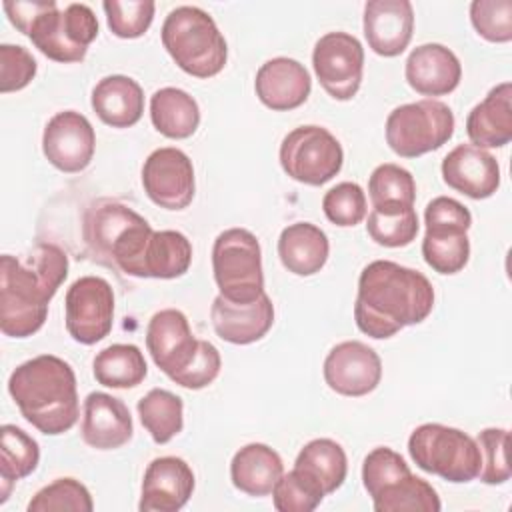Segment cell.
<instances>
[{"mask_svg": "<svg viewBox=\"0 0 512 512\" xmlns=\"http://www.w3.org/2000/svg\"><path fill=\"white\" fill-rule=\"evenodd\" d=\"M324 496L320 486L296 468L282 474L272 490L274 508L278 512H312L322 504Z\"/></svg>", "mask_w": 512, "mask_h": 512, "instance_id": "74e56055", "label": "cell"}, {"mask_svg": "<svg viewBox=\"0 0 512 512\" xmlns=\"http://www.w3.org/2000/svg\"><path fill=\"white\" fill-rule=\"evenodd\" d=\"M162 44L180 70L212 78L228 60V46L214 18L198 6H178L162 24Z\"/></svg>", "mask_w": 512, "mask_h": 512, "instance_id": "5b68a950", "label": "cell"}, {"mask_svg": "<svg viewBox=\"0 0 512 512\" xmlns=\"http://www.w3.org/2000/svg\"><path fill=\"white\" fill-rule=\"evenodd\" d=\"M376 512H438L442 502L424 478L408 474L372 498Z\"/></svg>", "mask_w": 512, "mask_h": 512, "instance_id": "e575fe53", "label": "cell"}, {"mask_svg": "<svg viewBox=\"0 0 512 512\" xmlns=\"http://www.w3.org/2000/svg\"><path fill=\"white\" fill-rule=\"evenodd\" d=\"M82 440L96 450H116L130 442L134 424L128 406L106 392H90L84 400Z\"/></svg>", "mask_w": 512, "mask_h": 512, "instance_id": "7402d4cb", "label": "cell"}, {"mask_svg": "<svg viewBox=\"0 0 512 512\" xmlns=\"http://www.w3.org/2000/svg\"><path fill=\"white\" fill-rule=\"evenodd\" d=\"M258 100L276 112L302 106L312 90L310 72L294 58L278 56L264 62L254 78Z\"/></svg>", "mask_w": 512, "mask_h": 512, "instance_id": "44dd1931", "label": "cell"}, {"mask_svg": "<svg viewBox=\"0 0 512 512\" xmlns=\"http://www.w3.org/2000/svg\"><path fill=\"white\" fill-rule=\"evenodd\" d=\"M368 194H370L372 206H386V204L414 206L416 182L406 168L386 162L372 170L368 178Z\"/></svg>", "mask_w": 512, "mask_h": 512, "instance_id": "d590c367", "label": "cell"}, {"mask_svg": "<svg viewBox=\"0 0 512 512\" xmlns=\"http://www.w3.org/2000/svg\"><path fill=\"white\" fill-rule=\"evenodd\" d=\"M220 366H222V358H220L218 348L214 344H210L208 340H200L192 362L184 370L174 374L170 380L182 388L200 390V388L210 386L218 378Z\"/></svg>", "mask_w": 512, "mask_h": 512, "instance_id": "f6af8a7d", "label": "cell"}, {"mask_svg": "<svg viewBox=\"0 0 512 512\" xmlns=\"http://www.w3.org/2000/svg\"><path fill=\"white\" fill-rule=\"evenodd\" d=\"M294 468L314 480L324 494H332L346 480L348 458L336 440L314 438L298 452Z\"/></svg>", "mask_w": 512, "mask_h": 512, "instance_id": "f546056e", "label": "cell"}, {"mask_svg": "<svg viewBox=\"0 0 512 512\" xmlns=\"http://www.w3.org/2000/svg\"><path fill=\"white\" fill-rule=\"evenodd\" d=\"M138 416L156 444L170 442L184 426V402L170 390L152 388L138 400Z\"/></svg>", "mask_w": 512, "mask_h": 512, "instance_id": "d6a6232c", "label": "cell"}, {"mask_svg": "<svg viewBox=\"0 0 512 512\" xmlns=\"http://www.w3.org/2000/svg\"><path fill=\"white\" fill-rule=\"evenodd\" d=\"M368 236L386 248H402L416 240L420 222L414 206H372L366 222Z\"/></svg>", "mask_w": 512, "mask_h": 512, "instance_id": "836d02e7", "label": "cell"}, {"mask_svg": "<svg viewBox=\"0 0 512 512\" xmlns=\"http://www.w3.org/2000/svg\"><path fill=\"white\" fill-rule=\"evenodd\" d=\"M466 134L472 146L502 148L512 140V84L494 86L466 118Z\"/></svg>", "mask_w": 512, "mask_h": 512, "instance_id": "cb8c5ba5", "label": "cell"}, {"mask_svg": "<svg viewBox=\"0 0 512 512\" xmlns=\"http://www.w3.org/2000/svg\"><path fill=\"white\" fill-rule=\"evenodd\" d=\"M150 120L162 136L184 140L198 130L200 108L188 92L166 86L156 90L150 98Z\"/></svg>", "mask_w": 512, "mask_h": 512, "instance_id": "f1b7e54d", "label": "cell"}, {"mask_svg": "<svg viewBox=\"0 0 512 512\" xmlns=\"http://www.w3.org/2000/svg\"><path fill=\"white\" fill-rule=\"evenodd\" d=\"M2 8L8 20L54 62H82L98 36V20L86 4L74 2L60 10L54 0H6Z\"/></svg>", "mask_w": 512, "mask_h": 512, "instance_id": "277c9868", "label": "cell"}, {"mask_svg": "<svg viewBox=\"0 0 512 512\" xmlns=\"http://www.w3.org/2000/svg\"><path fill=\"white\" fill-rule=\"evenodd\" d=\"M92 512L94 502L88 488L76 478H58L40 488L28 502V512Z\"/></svg>", "mask_w": 512, "mask_h": 512, "instance_id": "8d00e7d4", "label": "cell"}, {"mask_svg": "<svg viewBox=\"0 0 512 512\" xmlns=\"http://www.w3.org/2000/svg\"><path fill=\"white\" fill-rule=\"evenodd\" d=\"M444 182L474 200H484L500 188V166L484 148L460 144L442 160Z\"/></svg>", "mask_w": 512, "mask_h": 512, "instance_id": "d6986e66", "label": "cell"}, {"mask_svg": "<svg viewBox=\"0 0 512 512\" xmlns=\"http://www.w3.org/2000/svg\"><path fill=\"white\" fill-rule=\"evenodd\" d=\"M94 150L96 134L84 114L62 110L48 120L42 134V152L60 172H82L92 162Z\"/></svg>", "mask_w": 512, "mask_h": 512, "instance_id": "5bb4252c", "label": "cell"}, {"mask_svg": "<svg viewBox=\"0 0 512 512\" xmlns=\"http://www.w3.org/2000/svg\"><path fill=\"white\" fill-rule=\"evenodd\" d=\"M40 462L38 442L14 424L0 428V502L8 500L12 484L30 476Z\"/></svg>", "mask_w": 512, "mask_h": 512, "instance_id": "4dcf8cb0", "label": "cell"}, {"mask_svg": "<svg viewBox=\"0 0 512 512\" xmlns=\"http://www.w3.org/2000/svg\"><path fill=\"white\" fill-rule=\"evenodd\" d=\"M210 320L214 332L230 344H252L262 340L274 324V304L264 292L254 302H230L224 296H216L210 308Z\"/></svg>", "mask_w": 512, "mask_h": 512, "instance_id": "ffe728a7", "label": "cell"}, {"mask_svg": "<svg viewBox=\"0 0 512 512\" xmlns=\"http://www.w3.org/2000/svg\"><path fill=\"white\" fill-rule=\"evenodd\" d=\"M92 372L108 388H134L144 382L148 366L136 344H110L94 356Z\"/></svg>", "mask_w": 512, "mask_h": 512, "instance_id": "1f68e13d", "label": "cell"}, {"mask_svg": "<svg viewBox=\"0 0 512 512\" xmlns=\"http://www.w3.org/2000/svg\"><path fill=\"white\" fill-rule=\"evenodd\" d=\"M344 164V150L336 136L322 126L308 124L290 130L280 144V166L296 182L322 186Z\"/></svg>", "mask_w": 512, "mask_h": 512, "instance_id": "30bf717a", "label": "cell"}, {"mask_svg": "<svg viewBox=\"0 0 512 512\" xmlns=\"http://www.w3.org/2000/svg\"><path fill=\"white\" fill-rule=\"evenodd\" d=\"M408 452L420 470L454 484L478 478L482 466L478 442L460 428L438 422L418 426L408 438Z\"/></svg>", "mask_w": 512, "mask_h": 512, "instance_id": "8992f818", "label": "cell"}, {"mask_svg": "<svg viewBox=\"0 0 512 512\" xmlns=\"http://www.w3.org/2000/svg\"><path fill=\"white\" fill-rule=\"evenodd\" d=\"M382 360L374 348L360 340L336 344L324 360V380L342 396H366L380 384Z\"/></svg>", "mask_w": 512, "mask_h": 512, "instance_id": "9a60e30c", "label": "cell"}, {"mask_svg": "<svg viewBox=\"0 0 512 512\" xmlns=\"http://www.w3.org/2000/svg\"><path fill=\"white\" fill-rule=\"evenodd\" d=\"M68 276L66 252L40 242L20 260L12 254L0 258V330L10 338L36 334L48 316V304Z\"/></svg>", "mask_w": 512, "mask_h": 512, "instance_id": "7a4b0ae2", "label": "cell"}, {"mask_svg": "<svg viewBox=\"0 0 512 512\" xmlns=\"http://www.w3.org/2000/svg\"><path fill=\"white\" fill-rule=\"evenodd\" d=\"M470 22L488 42L504 44L512 40V2L510 0H474L470 4Z\"/></svg>", "mask_w": 512, "mask_h": 512, "instance_id": "b9f144b4", "label": "cell"}, {"mask_svg": "<svg viewBox=\"0 0 512 512\" xmlns=\"http://www.w3.org/2000/svg\"><path fill=\"white\" fill-rule=\"evenodd\" d=\"M8 392L24 420L46 436L64 434L78 422L76 374L54 354H40L16 366Z\"/></svg>", "mask_w": 512, "mask_h": 512, "instance_id": "3957f363", "label": "cell"}, {"mask_svg": "<svg viewBox=\"0 0 512 512\" xmlns=\"http://www.w3.org/2000/svg\"><path fill=\"white\" fill-rule=\"evenodd\" d=\"M102 8L114 36L138 38L150 28L156 4L152 0H104Z\"/></svg>", "mask_w": 512, "mask_h": 512, "instance_id": "f35d334b", "label": "cell"}, {"mask_svg": "<svg viewBox=\"0 0 512 512\" xmlns=\"http://www.w3.org/2000/svg\"><path fill=\"white\" fill-rule=\"evenodd\" d=\"M322 210L340 228L356 226L366 218V194L356 182H340L324 194Z\"/></svg>", "mask_w": 512, "mask_h": 512, "instance_id": "60d3db41", "label": "cell"}, {"mask_svg": "<svg viewBox=\"0 0 512 512\" xmlns=\"http://www.w3.org/2000/svg\"><path fill=\"white\" fill-rule=\"evenodd\" d=\"M194 492V472L178 456L154 458L142 478L140 512H178Z\"/></svg>", "mask_w": 512, "mask_h": 512, "instance_id": "e0dca14e", "label": "cell"}, {"mask_svg": "<svg viewBox=\"0 0 512 512\" xmlns=\"http://www.w3.org/2000/svg\"><path fill=\"white\" fill-rule=\"evenodd\" d=\"M362 26L372 52L394 58L412 40L414 8L408 0H370L364 6Z\"/></svg>", "mask_w": 512, "mask_h": 512, "instance_id": "ac0fdd59", "label": "cell"}, {"mask_svg": "<svg viewBox=\"0 0 512 512\" xmlns=\"http://www.w3.org/2000/svg\"><path fill=\"white\" fill-rule=\"evenodd\" d=\"M212 272L220 296L230 302H254L264 294L262 250L246 228L220 232L212 246Z\"/></svg>", "mask_w": 512, "mask_h": 512, "instance_id": "52a82bcc", "label": "cell"}, {"mask_svg": "<svg viewBox=\"0 0 512 512\" xmlns=\"http://www.w3.org/2000/svg\"><path fill=\"white\" fill-rule=\"evenodd\" d=\"M142 186L146 196L160 208H188L196 190L192 160L180 148L164 146L154 150L144 160Z\"/></svg>", "mask_w": 512, "mask_h": 512, "instance_id": "4fadbf2b", "label": "cell"}, {"mask_svg": "<svg viewBox=\"0 0 512 512\" xmlns=\"http://www.w3.org/2000/svg\"><path fill=\"white\" fill-rule=\"evenodd\" d=\"M434 308L430 280L392 260H374L362 268L354 320L370 338H392L406 326L420 324Z\"/></svg>", "mask_w": 512, "mask_h": 512, "instance_id": "6da1fadb", "label": "cell"}, {"mask_svg": "<svg viewBox=\"0 0 512 512\" xmlns=\"http://www.w3.org/2000/svg\"><path fill=\"white\" fill-rule=\"evenodd\" d=\"M192 264V244L178 230L152 232L142 254L136 278L172 280L188 272Z\"/></svg>", "mask_w": 512, "mask_h": 512, "instance_id": "83f0119b", "label": "cell"}, {"mask_svg": "<svg viewBox=\"0 0 512 512\" xmlns=\"http://www.w3.org/2000/svg\"><path fill=\"white\" fill-rule=\"evenodd\" d=\"M454 112L440 100H418L394 108L386 118V142L402 158L442 148L454 134Z\"/></svg>", "mask_w": 512, "mask_h": 512, "instance_id": "ba28073f", "label": "cell"}, {"mask_svg": "<svg viewBox=\"0 0 512 512\" xmlns=\"http://www.w3.org/2000/svg\"><path fill=\"white\" fill-rule=\"evenodd\" d=\"M482 454L480 480L484 484H504L510 480L508 466V430L506 428H484L476 438Z\"/></svg>", "mask_w": 512, "mask_h": 512, "instance_id": "7bdbcfd3", "label": "cell"}, {"mask_svg": "<svg viewBox=\"0 0 512 512\" xmlns=\"http://www.w3.org/2000/svg\"><path fill=\"white\" fill-rule=\"evenodd\" d=\"M406 82L422 96H446L454 92L462 78L458 56L444 44L428 42L416 46L404 66Z\"/></svg>", "mask_w": 512, "mask_h": 512, "instance_id": "603a6c76", "label": "cell"}, {"mask_svg": "<svg viewBox=\"0 0 512 512\" xmlns=\"http://www.w3.org/2000/svg\"><path fill=\"white\" fill-rule=\"evenodd\" d=\"M38 64L34 56L18 44L0 46V92H16L26 88L36 76Z\"/></svg>", "mask_w": 512, "mask_h": 512, "instance_id": "ee69618b", "label": "cell"}, {"mask_svg": "<svg viewBox=\"0 0 512 512\" xmlns=\"http://www.w3.org/2000/svg\"><path fill=\"white\" fill-rule=\"evenodd\" d=\"M330 242L322 228L312 222L286 226L278 238V256L282 266L296 276L320 272L328 260Z\"/></svg>", "mask_w": 512, "mask_h": 512, "instance_id": "4316f807", "label": "cell"}, {"mask_svg": "<svg viewBox=\"0 0 512 512\" xmlns=\"http://www.w3.org/2000/svg\"><path fill=\"white\" fill-rule=\"evenodd\" d=\"M96 116L112 128L134 126L144 112V92L140 84L124 74H112L98 80L90 98Z\"/></svg>", "mask_w": 512, "mask_h": 512, "instance_id": "d4e9b609", "label": "cell"}, {"mask_svg": "<svg viewBox=\"0 0 512 512\" xmlns=\"http://www.w3.org/2000/svg\"><path fill=\"white\" fill-rule=\"evenodd\" d=\"M66 330L86 346L106 338L114 322V292L100 276H82L66 292Z\"/></svg>", "mask_w": 512, "mask_h": 512, "instance_id": "7c38bea8", "label": "cell"}, {"mask_svg": "<svg viewBox=\"0 0 512 512\" xmlns=\"http://www.w3.org/2000/svg\"><path fill=\"white\" fill-rule=\"evenodd\" d=\"M412 474L406 460L388 446H378L366 454L362 462V484L370 498L380 494L390 484Z\"/></svg>", "mask_w": 512, "mask_h": 512, "instance_id": "ab89813d", "label": "cell"}, {"mask_svg": "<svg viewBox=\"0 0 512 512\" xmlns=\"http://www.w3.org/2000/svg\"><path fill=\"white\" fill-rule=\"evenodd\" d=\"M312 66L326 94L340 102L352 100L362 84L364 48L348 32H328L314 44Z\"/></svg>", "mask_w": 512, "mask_h": 512, "instance_id": "8fae6325", "label": "cell"}, {"mask_svg": "<svg viewBox=\"0 0 512 512\" xmlns=\"http://www.w3.org/2000/svg\"><path fill=\"white\" fill-rule=\"evenodd\" d=\"M200 340L192 334L188 318L176 308L156 312L146 328V348L154 364L172 378L196 356Z\"/></svg>", "mask_w": 512, "mask_h": 512, "instance_id": "2e32d148", "label": "cell"}, {"mask_svg": "<svg viewBox=\"0 0 512 512\" xmlns=\"http://www.w3.org/2000/svg\"><path fill=\"white\" fill-rule=\"evenodd\" d=\"M282 474L284 464L280 454L262 442L242 446L230 462V478L234 488L254 498L272 494Z\"/></svg>", "mask_w": 512, "mask_h": 512, "instance_id": "484cf974", "label": "cell"}, {"mask_svg": "<svg viewBox=\"0 0 512 512\" xmlns=\"http://www.w3.org/2000/svg\"><path fill=\"white\" fill-rule=\"evenodd\" d=\"M424 224L422 256L426 264L438 274H456L464 270L470 258V210L454 198L438 196L428 202Z\"/></svg>", "mask_w": 512, "mask_h": 512, "instance_id": "9c48e42d", "label": "cell"}]
</instances>
